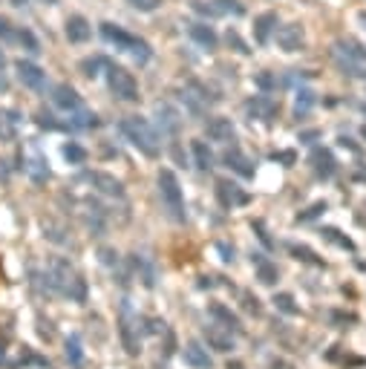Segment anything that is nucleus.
<instances>
[{
    "mask_svg": "<svg viewBox=\"0 0 366 369\" xmlns=\"http://www.w3.org/2000/svg\"><path fill=\"white\" fill-rule=\"evenodd\" d=\"M142 332L144 335H159V332H167L165 329V320H159V318H142Z\"/></svg>",
    "mask_w": 366,
    "mask_h": 369,
    "instance_id": "79ce46f5",
    "label": "nucleus"
},
{
    "mask_svg": "<svg viewBox=\"0 0 366 369\" xmlns=\"http://www.w3.org/2000/svg\"><path fill=\"white\" fill-rule=\"evenodd\" d=\"M332 58H335V64L366 67V47L360 41H355V38H340V41H335V47H332Z\"/></svg>",
    "mask_w": 366,
    "mask_h": 369,
    "instance_id": "6e6552de",
    "label": "nucleus"
},
{
    "mask_svg": "<svg viewBox=\"0 0 366 369\" xmlns=\"http://www.w3.org/2000/svg\"><path fill=\"white\" fill-rule=\"evenodd\" d=\"M127 3L133 9H139V12H156L162 6V0H127Z\"/></svg>",
    "mask_w": 366,
    "mask_h": 369,
    "instance_id": "de8ad7c7",
    "label": "nucleus"
},
{
    "mask_svg": "<svg viewBox=\"0 0 366 369\" xmlns=\"http://www.w3.org/2000/svg\"><path fill=\"white\" fill-rule=\"evenodd\" d=\"M47 271H49V277H52V288H55V295H61V297H69L75 303H84L87 300V283L84 277L75 271L64 257H52L47 263Z\"/></svg>",
    "mask_w": 366,
    "mask_h": 369,
    "instance_id": "f03ea898",
    "label": "nucleus"
},
{
    "mask_svg": "<svg viewBox=\"0 0 366 369\" xmlns=\"http://www.w3.org/2000/svg\"><path fill=\"white\" fill-rule=\"evenodd\" d=\"M188 38H190V41H194L197 47L208 49V52H214V49L219 47V35L214 32V26H208V24H202V21L188 24Z\"/></svg>",
    "mask_w": 366,
    "mask_h": 369,
    "instance_id": "f3484780",
    "label": "nucleus"
},
{
    "mask_svg": "<svg viewBox=\"0 0 366 369\" xmlns=\"http://www.w3.org/2000/svg\"><path fill=\"white\" fill-rule=\"evenodd\" d=\"M225 41H228V47H231V49L240 52V55H248V52H251V47H248V44L242 41L237 29H228V32H225Z\"/></svg>",
    "mask_w": 366,
    "mask_h": 369,
    "instance_id": "a19ab883",
    "label": "nucleus"
},
{
    "mask_svg": "<svg viewBox=\"0 0 366 369\" xmlns=\"http://www.w3.org/2000/svg\"><path fill=\"white\" fill-rule=\"evenodd\" d=\"M6 69V55H3V49H0V72Z\"/></svg>",
    "mask_w": 366,
    "mask_h": 369,
    "instance_id": "13d9d810",
    "label": "nucleus"
},
{
    "mask_svg": "<svg viewBox=\"0 0 366 369\" xmlns=\"http://www.w3.org/2000/svg\"><path fill=\"white\" fill-rule=\"evenodd\" d=\"M312 170H315V177L317 179H332L335 173H338V162H335V153L329 147H315L312 150Z\"/></svg>",
    "mask_w": 366,
    "mask_h": 369,
    "instance_id": "ddd939ff",
    "label": "nucleus"
},
{
    "mask_svg": "<svg viewBox=\"0 0 366 369\" xmlns=\"http://www.w3.org/2000/svg\"><path fill=\"white\" fill-rule=\"evenodd\" d=\"M326 211H329V205H326V202H315V205H309L306 211H300V213H297V222H312V220L323 217Z\"/></svg>",
    "mask_w": 366,
    "mask_h": 369,
    "instance_id": "58836bf2",
    "label": "nucleus"
},
{
    "mask_svg": "<svg viewBox=\"0 0 366 369\" xmlns=\"http://www.w3.org/2000/svg\"><path fill=\"white\" fill-rule=\"evenodd\" d=\"M205 133H208V139H210V142H219V145H228V142H234V139H237V127H234V122H231V119H225V115L208 119Z\"/></svg>",
    "mask_w": 366,
    "mask_h": 369,
    "instance_id": "dca6fc26",
    "label": "nucleus"
},
{
    "mask_svg": "<svg viewBox=\"0 0 366 369\" xmlns=\"http://www.w3.org/2000/svg\"><path fill=\"white\" fill-rule=\"evenodd\" d=\"M156 185H159V197H162V208L167 213V220L182 225L188 220V211H185V197H182L179 177L170 167H162L159 177H156Z\"/></svg>",
    "mask_w": 366,
    "mask_h": 369,
    "instance_id": "7ed1b4c3",
    "label": "nucleus"
},
{
    "mask_svg": "<svg viewBox=\"0 0 366 369\" xmlns=\"http://www.w3.org/2000/svg\"><path fill=\"white\" fill-rule=\"evenodd\" d=\"M257 280H260L263 286H274V283L280 280L277 265H274L272 260H260V263H257Z\"/></svg>",
    "mask_w": 366,
    "mask_h": 369,
    "instance_id": "473e14b6",
    "label": "nucleus"
},
{
    "mask_svg": "<svg viewBox=\"0 0 366 369\" xmlns=\"http://www.w3.org/2000/svg\"><path fill=\"white\" fill-rule=\"evenodd\" d=\"M17 113L15 110H3L0 107V142H12L17 136Z\"/></svg>",
    "mask_w": 366,
    "mask_h": 369,
    "instance_id": "c85d7f7f",
    "label": "nucleus"
},
{
    "mask_svg": "<svg viewBox=\"0 0 366 369\" xmlns=\"http://www.w3.org/2000/svg\"><path fill=\"white\" fill-rule=\"evenodd\" d=\"M251 228L257 231V237L263 240V245H265V248H274V240H272V237H268V231H265V225H263L260 220H257V222H251Z\"/></svg>",
    "mask_w": 366,
    "mask_h": 369,
    "instance_id": "3c124183",
    "label": "nucleus"
},
{
    "mask_svg": "<svg viewBox=\"0 0 366 369\" xmlns=\"http://www.w3.org/2000/svg\"><path fill=\"white\" fill-rule=\"evenodd\" d=\"M272 366H274V369H294L292 363H285V361H280V358H274V361H272Z\"/></svg>",
    "mask_w": 366,
    "mask_h": 369,
    "instance_id": "4d7b16f0",
    "label": "nucleus"
},
{
    "mask_svg": "<svg viewBox=\"0 0 366 369\" xmlns=\"http://www.w3.org/2000/svg\"><path fill=\"white\" fill-rule=\"evenodd\" d=\"M87 182L99 190V193H104V197H113V199H122L124 197V185L113 177V173H104V170H90L87 173Z\"/></svg>",
    "mask_w": 366,
    "mask_h": 369,
    "instance_id": "9b49d317",
    "label": "nucleus"
},
{
    "mask_svg": "<svg viewBox=\"0 0 366 369\" xmlns=\"http://www.w3.org/2000/svg\"><path fill=\"white\" fill-rule=\"evenodd\" d=\"M222 162H225V167H228V170L240 173L242 179H251V177H254V162L248 159V156H245V153H242L240 147H231V150H225Z\"/></svg>",
    "mask_w": 366,
    "mask_h": 369,
    "instance_id": "412c9836",
    "label": "nucleus"
},
{
    "mask_svg": "<svg viewBox=\"0 0 366 369\" xmlns=\"http://www.w3.org/2000/svg\"><path fill=\"white\" fill-rule=\"evenodd\" d=\"M119 133L147 159H156L159 153H162L159 133H156V127L144 119V115H127V119H122L119 122Z\"/></svg>",
    "mask_w": 366,
    "mask_h": 369,
    "instance_id": "f257e3e1",
    "label": "nucleus"
},
{
    "mask_svg": "<svg viewBox=\"0 0 366 369\" xmlns=\"http://www.w3.org/2000/svg\"><path fill=\"white\" fill-rule=\"evenodd\" d=\"M35 3H44V6H55L58 0H35Z\"/></svg>",
    "mask_w": 366,
    "mask_h": 369,
    "instance_id": "052dcab7",
    "label": "nucleus"
},
{
    "mask_svg": "<svg viewBox=\"0 0 366 369\" xmlns=\"http://www.w3.org/2000/svg\"><path fill=\"white\" fill-rule=\"evenodd\" d=\"M49 99H52V104H55L58 110H64V113H75V110H81V107H84L78 90L69 87V84H55Z\"/></svg>",
    "mask_w": 366,
    "mask_h": 369,
    "instance_id": "f8f14e48",
    "label": "nucleus"
},
{
    "mask_svg": "<svg viewBox=\"0 0 366 369\" xmlns=\"http://www.w3.org/2000/svg\"><path fill=\"white\" fill-rule=\"evenodd\" d=\"M156 115H159L162 133H167V136H176V133H179V127H182V119H179V113L173 110L170 104L159 101V104H156Z\"/></svg>",
    "mask_w": 366,
    "mask_h": 369,
    "instance_id": "393cba45",
    "label": "nucleus"
},
{
    "mask_svg": "<svg viewBox=\"0 0 366 369\" xmlns=\"http://www.w3.org/2000/svg\"><path fill=\"white\" fill-rule=\"evenodd\" d=\"M228 369H245V366H242L240 361H231V363H228Z\"/></svg>",
    "mask_w": 366,
    "mask_h": 369,
    "instance_id": "bf43d9fd",
    "label": "nucleus"
},
{
    "mask_svg": "<svg viewBox=\"0 0 366 369\" xmlns=\"http://www.w3.org/2000/svg\"><path fill=\"white\" fill-rule=\"evenodd\" d=\"M92 127H99V115L87 113L84 107L69 113V122H64V130H92Z\"/></svg>",
    "mask_w": 366,
    "mask_h": 369,
    "instance_id": "bb28decb",
    "label": "nucleus"
},
{
    "mask_svg": "<svg viewBox=\"0 0 366 369\" xmlns=\"http://www.w3.org/2000/svg\"><path fill=\"white\" fill-rule=\"evenodd\" d=\"M219 3H222V6H219L222 12H234V15H242V12H245V9L237 3V0H219Z\"/></svg>",
    "mask_w": 366,
    "mask_h": 369,
    "instance_id": "603ef678",
    "label": "nucleus"
},
{
    "mask_svg": "<svg viewBox=\"0 0 366 369\" xmlns=\"http://www.w3.org/2000/svg\"><path fill=\"white\" fill-rule=\"evenodd\" d=\"M64 32H67V41L69 44H87L90 35H92V26L84 15H69L67 24H64Z\"/></svg>",
    "mask_w": 366,
    "mask_h": 369,
    "instance_id": "aec40b11",
    "label": "nucleus"
},
{
    "mask_svg": "<svg viewBox=\"0 0 366 369\" xmlns=\"http://www.w3.org/2000/svg\"><path fill=\"white\" fill-rule=\"evenodd\" d=\"M64 159L69 165H84L87 162V150L78 142H69V145H64Z\"/></svg>",
    "mask_w": 366,
    "mask_h": 369,
    "instance_id": "e433bc0d",
    "label": "nucleus"
},
{
    "mask_svg": "<svg viewBox=\"0 0 366 369\" xmlns=\"http://www.w3.org/2000/svg\"><path fill=\"white\" fill-rule=\"evenodd\" d=\"M285 248H288V254H292L294 260H300V263H306V265H317V268L323 265V260H320V257L315 254V251H312L309 245H297V243H288Z\"/></svg>",
    "mask_w": 366,
    "mask_h": 369,
    "instance_id": "c756f323",
    "label": "nucleus"
},
{
    "mask_svg": "<svg viewBox=\"0 0 366 369\" xmlns=\"http://www.w3.org/2000/svg\"><path fill=\"white\" fill-rule=\"evenodd\" d=\"M242 306H245V312H251V315H260V312H263L260 300L251 295V291H242Z\"/></svg>",
    "mask_w": 366,
    "mask_h": 369,
    "instance_id": "49530a36",
    "label": "nucleus"
},
{
    "mask_svg": "<svg viewBox=\"0 0 366 369\" xmlns=\"http://www.w3.org/2000/svg\"><path fill=\"white\" fill-rule=\"evenodd\" d=\"M217 248H219V254H222V260H225V263L234 260V248H228L225 243H217Z\"/></svg>",
    "mask_w": 366,
    "mask_h": 369,
    "instance_id": "5fc2aeb1",
    "label": "nucleus"
},
{
    "mask_svg": "<svg viewBox=\"0 0 366 369\" xmlns=\"http://www.w3.org/2000/svg\"><path fill=\"white\" fill-rule=\"evenodd\" d=\"M274 159L285 162V167H292V165H294V153H292V150H280V153H274Z\"/></svg>",
    "mask_w": 366,
    "mask_h": 369,
    "instance_id": "864d4df0",
    "label": "nucleus"
},
{
    "mask_svg": "<svg viewBox=\"0 0 366 369\" xmlns=\"http://www.w3.org/2000/svg\"><path fill=\"white\" fill-rule=\"evenodd\" d=\"M99 260L107 265V268H115V265H119V254H115V248H99Z\"/></svg>",
    "mask_w": 366,
    "mask_h": 369,
    "instance_id": "a18cd8bd",
    "label": "nucleus"
},
{
    "mask_svg": "<svg viewBox=\"0 0 366 369\" xmlns=\"http://www.w3.org/2000/svg\"><path fill=\"white\" fill-rule=\"evenodd\" d=\"M274 35H277V44H280L283 52H300L306 47V32H303L300 24H285Z\"/></svg>",
    "mask_w": 366,
    "mask_h": 369,
    "instance_id": "2eb2a0df",
    "label": "nucleus"
},
{
    "mask_svg": "<svg viewBox=\"0 0 366 369\" xmlns=\"http://www.w3.org/2000/svg\"><path fill=\"white\" fill-rule=\"evenodd\" d=\"M107 84H110V92L115 95L119 101H139V81L133 79V72H127L124 67H115L110 64L107 67Z\"/></svg>",
    "mask_w": 366,
    "mask_h": 369,
    "instance_id": "423d86ee",
    "label": "nucleus"
},
{
    "mask_svg": "<svg viewBox=\"0 0 366 369\" xmlns=\"http://www.w3.org/2000/svg\"><path fill=\"white\" fill-rule=\"evenodd\" d=\"M257 87L265 90V92H268V90H277V79H274L272 72H260V75H257Z\"/></svg>",
    "mask_w": 366,
    "mask_h": 369,
    "instance_id": "09e8293b",
    "label": "nucleus"
},
{
    "mask_svg": "<svg viewBox=\"0 0 366 369\" xmlns=\"http://www.w3.org/2000/svg\"><path fill=\"white\" fill-rule=\"evenodd\" d=\"M312 139H317V130H309V133H300V142L312 145Z\"/></svg>",
    "mask_w": 366,
    "mask_h": 369,
    "instance_id": "6e6d98bb",
    "label": "nucleus"
},
{
    "mask_svg": "<svg viewBox=\"0 0 366 369\" xmlns=\"http://www.w3.org/2000/svg\"><path fill=\"white\" fill-rule=\"evenodd\" d=\"M15 72H17V81H21L26 90L32 92H44L47 90V72L38 67L35 61H15Z\"/></svg>",
    "mask_w": 366,
    "mask_h": 369,
    "instance_id": "9d476101",
    "label": "nucleus"
},
{
    "mask_svg": "<svg viewBox=\"0 0 366 369\" xmlns=\"http://www.w3.org/2000/svg\"><path fill=\"white\" fill-rule=\"evenodd\" d=\"M35 122L41 124V127H47V130H64V122H55V115L52 113H44V110L35 115Z\"/></svg>",
    "mask_w": 366,
    "mask_h": 369,
    "instance_id": "37998d69",
    "label": "nucleus"
},
{
    "mask_svg": "<svg viewBox=\"0 0 366 369\" xmlns=\"http://www.w3.org/2000/svg\"><path fill=\"white\" fill-rule=\"evenodd\" d=\"M67 361H69L72 366H81V363H84L81 338H78V335H69V341H67Z\"/></svg>",
    "mask_w": 366,
    "mask_h": 369,
    "instance_id": "c9c22d12",
    "label": "nucleus"
},
{
    "mask_svg": "<svg viewBox=\"0 0 366 369\" xmlns=\"http://www.w3.org/2000/svg\"><path fill=\"white\" fill-rule=\"evenodd\" d=\"M17 47H24L29 55H41V44H38V38L24 29V26H17Z\"/></svg>",
    "mask_w": 366,
    "mask_h": 369,
    "instance_id": "f704fd0d",
    "label": "nucleus"
},
{
    "mask_svg": "<svg viewBox=\"0 0 366 369\" xmlns=\"http://www.w3.org/2000/svg\"><path fill=\"white\" fill-rule=\"evenodd\" d=\"M0 38H3L6 44H17V26H12L6 17H0Z\"/></svg>",
    "mask_w": 366,
    "mask_h": 369,
    "instance_id": "c03bdc74",
    "label": "nucleus"
},
{
    "mask_svg": "<svg viewBox=\"0 0 366 369\" xmlns=\"http://www.w3.org/2000/svg\"><path fill=\"white\" fill-rule=\"evenodd\" d=\"M217 199L225 211H234V208H242L251 202V193H248L245 188H240L237 182H231V179H219L217 182Z\"/></svg>",
    "mask_w": 366,
    "mask_h": 369,
    "instance_id": "1a4fd4ad",
    "label": "nucleus"
},
{
    "mask_svg": "<svg viewBox=\"0 0 366 369\" xmlns=\"http://www.w3.org/2000/svg\"><path fill=\"white\" fill-rule=\"evenodd\" d=\"M107 67H110V58H104V55H90L78 64L81 75H87V79H99L101 72H107Z\"/></svg>",
    "mask_w": 366,
    "mask_h": 369,
    "instance_id": "cd10ccee",
    "label": "nucleus"
},
{
    "mask_svg": "<svg viewBox=\"0 0 366 369\" xmlns=\"http://www.w3.org/2000/svg\"><path fill=\"white\" fill-rule=\"evenodd\" d=\"M329 320H332L338 329H346V323H355L358 318H355V315H346V312H329Z\"/></svg>",
    "mask_w": 366,
    "mask_h": 369,
    "instance_id": "8fccbe9b",
    "label": "nucleus"
},
{
    "mask_svg": "<svg viewBox=\"0 0 366 369\" xmlns=\"http://www.w3.org/2000/svg\"><path fill=\"white\" fill-rule=\"evenodd\" d=\"M190 9H194L197 15H202V17H219L222 15V9L208 3V0H190Z\"/></svg>",
    "mask_w": 366,
    "mask_h": 369,
    "instance_id": "ea45409f",
    "label": "nucleus"
},
{
    "mask_svg": "<svg viewBox=\"0 0 366 369\" xmlns=\"http://www.w3.org/2000/svg\"><path fill=\"white\" fill-rule=\"evenodd\" d=\"M277 12H263L257 21H254V38H257V44H268L272 41V32H277Z\"/></svg>",
    "mask_w": 366,
    "mask_h": 369,
    "instance_id": "5701e85b",
    "label": "nucleus"
},
{
    "mask_svg": "<svg viewBox=\"0 0 366 369\" xmlns=\"http://www.w3.org/2000/svg\"><path fill=\"white\" fill-rule=\"evenodd\" d=\"M202 338H205L208 349H214V352H234V349H237V343H234V338H231V332H228V329H222L219 323L205 326V329H202Z\"/></svg>",
    "mask_w": 366,
    "mask_h": 369,
    "instance_id": "4468645a",
    "label": "nucleus"
},
{
    "mask_svg": "<svg viewBox=\"0 0 366 369\" xmlns=\"http://www.w3.org/2000/svg\"><path fill=\"white\" fill-rule=\"evenodd\" d=\"M315 92L312 90H306V87H300L297 90V99H294V115L297 119H306V115L312 113V107H315Z\"/></svg>",
    "mask_w": 366,
    "mask_h": 369,
    "instance_id": "7c9ffc66",
    "label": "nucleus"
},
{
    "mask_svg": "<svg viewBox=\"0 0 366 369\" xmlns=\"http://www.w3.org/2000/svg\"><path fill=\"white\" fill-rule=\"evenodd\" d=\"M99 32H101V38H104V41H107L110 47H115L119 52L133 55L139 64H147L150 58H153L150 44H147V41H142L139 35H133V32L122 29V26H115V24H101V26H99Z\"/></svg>",
    "mask_w": 366,
    "mask_h": 369,
    "instance_id": "20e7f679",
    "label": "nucleus"
},
{
    "mask_svg": "<svg viewBox=\"0 0 366 369\" xmlns=\"http://www.w3.org/2000/svg\"><path fill=\"white\" fill-rule=\"evenodd\" d=\"M208 315L214 318V323H219L222 329H228L231 335H240V332H242V320H240L234 312H231L225 303H210V306H208Z\"/></svg>",
    "mask_w": 366,
    "mask_h": 369,
    "instance_id": "6ab92c4d",
    "label": "nucleus"
},
{
    "mask_svg": "<svg viewBox=\"0 0 366 369\" xmlns=\"http://www.w3.org/2000/svg\"><path fill=\"white\" fill-rule=\"evenodd\" d=\"M130 268H133V274H136L147 288H156L159 271H156V265L150 263V257H144V254H130Z\"/></svg>",
    "mask_w": 366,
    "mask_h": 369,
    "instance_id": "a211bd4d",
    "label": "nucleus"
},
{
    "mask_svg": "<svg viewBox=\"0 0 366 369\" xmlns=\"http://www.w3.org/2000/svg\"><path fill=\"white\" fill-rule=\"evenodd\" d=\"M139 315L133 312L130 300H122L119 306V335H122V343L127 349V355H139L142 352V338H139Z\"/></svg>",
    "mask_w": 366,
    "mask_h": 369,
    "instance_id": "39448f33",
    "label": "nucleus"
},
{
    "mask_svg": "<svg viewBox=\"0 0 366 369\" xmlns=\"http://www.w3.org/2000/svg\"><path fill=\"white\" fill-rule=\"evenodd\" d=\"M274 306L280 309L283 315H288V318L300 315V306L294 303V295H288V291H280V295H274Z\"/></svg>",
    "mask_w": 366,
    "mask_h": 369,
    "instance_id": "72a5a7b5",
    "label": "nucleus"
},
{
    "mask_svg": "<svg viewBox=\"0 0 366 369\" xmlns=\"http://www.w3.org/2000/svg\"><path fill=\"white\" fill-rule=\"evenodd\" d=\"M320 234H323V240H329L332 245H338V248H343V251H355V243L346 237V234H340L338 228H332V225H326V228H320Z\"/></svg>",
    "mask_w": 366,
    "mask_h": 369,
    "instance_id": "2f4dec72",
    "label": "nucleus"
},
{
    "mask_svg": "<svg viewBox=\"0 0 366 369\" xmlns=\"http://www.w3.org/2000/svg\"><path fill=\"white\" fill-rule=\"evenodd\" d=\"M190 153H194V165H197L199 170H214L217 156H214V150L208 147V142L194 139V142H190Z\"/></svg>",
    "mask_w": 366,
    "mask_h": 369,
    "instance_id": "a878e982",
    "label": "nucleus"
},
{
    "mask_svg": "<svg viewBox=\"0 0 366 369\" xmlns=\"http://www.w3.org/2000/svg\"><path fill=\"white\" fill-rule=\"evenodd\" d=\"M24 170L29 173V179L38 182V185L49 179V162L44 159V153H38V150L32 153V159H24Z\"/></svg>",
    "mask_w": 366,
    "mask_h": 369,
    "instance_id": "b1692460",
    "label": "nucleus"
},
{
    "mask_svg": "<svg viewBox=\"0 0 366 369\" xmlns=\"http://www.w3.org/2000/svg\"><path fill=\"white\" fill-rule=\"evenodd\" d=\"M44 237L52 240V243H58V245H67L69 243V237H64V228L49 222V220H44Z\"/></svg>",
    "mask_w": 366,
    "mask_h": 369,
    "instance_id": "4c0bfd02",
    "label": "nucleus"
},
{
    "mask_svg": "<svg viewBox=\"0 0 366 369\" xmlns=\"http://www.w3.org/2000/svg\"><path fill=\"white\" fill-rule=\"evenodd\" d=\"M360 24H366V12H360Z\"/></svg>",
    "mask_w": 366,
    "mask_h": 369,
    "instance_id": "680f3d73",
    "label": "nucleus"
},
{
    "mask_svg": "<svg viewBox=\"0 0 366 369\" xmlns=\"http://www.w3.org/2000/svg\"><path fill=\"white\" fill-rule=\"evenodd\" d=\"M185 363L194 369H214V358L208 355V349L199 341H190L185 346Z\"/></svg>",
    "mask_w": 366,
    "mask_h": 369,
    "instance_id": "4be33fe9",
    "label": "nucleus"
},
{
    "mask_svg": "<svg viewBox=\"0 0 366 369\" xmlns=\"http://www.w3.org/2000/svg\"><path fill=\"white\" fill-rule=\"evenodd\" d=\"M245 115L251 122H263V124H272L274 119H277V113H280V104L272 99V95H265V92H260V95H251V99L245 101Z\"/></svg>",
    "mask_w": 366,
    "mask_h": 369,
    "instance_id": "0eeeda50",
    "label": "nucleus"
},
{
    "mask_svg": "<svg viewBox=\"0 0 366 369\" xmlns=\"http://www.w3.org/2000/svg\"><path fill=\"white\" fill-rule=\"evenodd\" d=\"M363 136H366V127H363Z\"/></svg>",
    "mask_w": 366,
    "mask_h": 369,
    "instance_id": "e2e57ef3",
    "label": "nucleus"
}]
</instances>
